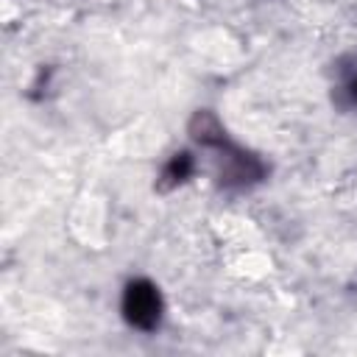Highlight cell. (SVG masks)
I'll return each mask as SVG.
<instances>
[{
  "instance_id": "obj_1",
  "label": "cell",
  "mask_w": 357,
  "mask_h": 357,
  "mask_svg": "<svg viewBox=\"0 0 357 357\" xmlns=\"http://www.w3.org/2000/svg\"><path fill=\"white\" fill-rule=\"evenodd\" d=\"M126 315L137 326H145V329L156 326L159 315H162V301H159L156 287L148 284V282L131 284L128 293H126Z\"/></svg>"
}]
</instances>
